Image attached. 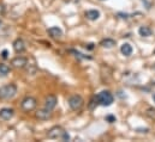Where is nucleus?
I'll return each mask as SVG.
<instances>
[{
    "instance_id": "f8f14e48",
    "label": "nucleus",
    "mask_w": 155,
    "mask_h": 142,
    "mask_svg": "<svg viewBox=\"0 0 155 142\" xmlns=\"http://www.w3.org/2000/svg\"><path fill=\"white\" fill-rule=\"evenodd\" d=\"M85 17L89 19V20H96L100 18V12L97 10H89L85 12Z\"/></svg>"
},
{
    "instance_id": "7ed1b4c3",
    "label": "nucleus",
    "mask_w": 155,
    "mask_h": 142,
    "mask_svg": "<svg viewBox=\"0 0 155 142\" xmlns=\"http://www.w3.org/2000/svg\"><path fill=\"white\" fill-rule=\"evenodd\" d=\"M17 93V86L15 84L5 85L0 88V98L1 99H10Z\"/></svg>"
},
{
    "instance_id": "39448f33",
    "label": "nucleus",
    "mask_w": 155,
    "mask_h": 142,
    "mask_svg": "<svg viewBox=\"0 0 155 142\" xmlns=\"http://www.w3.org/2000/svg\"><path fill=\"white\" fill-rule=\"evenodd\" d=\"M38 105V102L34 97H25L22 103H21V106L22 109L25 111V112H29V111H33L35 107Z\"/></svg>"
},
{
    "instance_id": "b1692460",
    "label": "nucleus",
    "mask_w": 155,
    "mask_h": 142,
    "mask_svg": "<svg viewBox=\"0 0 155 142\" xmlns=\"http://www.w3.org/2000/svg\"><path fill=\"white\" fill-rule=\"evenodd\" d=\"M89 50H91V49H94V44L93 43H90V44H88V47H87Z\"/></svg>"
},
{
    "instance_id": "ddd939ff",
    "label": "nucleus",
    "mask_w": 155,
    "mask_h": 142,
    "mask_svg": "<svg viewBox=\"0 0 155 142\" xmlns=\"http://www.w3.org/2000/svg\"><path fill=\"white\" fill-rule=\"evenodd\" d=\"M120 51H121V54H123L124 56H130V55L132 54V47H131V44L124 43V44L120 47Z\"/></svg>"
},
{
    "instance_id": "4be33fe9",
    "label": "nucleus",
    "mask_w": 155,
    "mask_h": 142,
    "mask_svg": "<svg viewBox=\"0 0 155 142\" xmlns=\"http://www.w3.org/2000/svg\"><path fill=\"white\" fill-rule=\"evenodd\" d=\"M53 1H54V0H42V2H43L46 6H47V5H51Z\"/></svg>"
},
{
    "instance_id": "dca6fc26",
    "label": "nucleus",
    "mask_w": 155,
    "mask_h": 142,
    "mask_svg": "<svg viewBox=\"0 0 155 142\" xmlns=\"http://www.w3.org/2000/svg\"><path fill=\"white\" fill-rule=\"evenodd\" d=\"M70 53H71V54H74V55H75L77 59H81V60H85V59H87V60H91V57H90V56L83 55L82 53H79V51H77V50H74V49H71V50H70Z\"/></svg>"
},
{
    "instance_id": "a211bd4d",
    "label": "nucleus",
    "mask_w": 155,
    "mask_h": 142,
    "mask_svg": "<svg viewBox=\"0 0 155 142\" xmlns=\"http://www.w3.org/2000/svg\"><path fill=\"white\" fill-rule=\"evenodd\" d=\"M107 122H110V123H113V122H116V116H113V115H107L106 116V118H105Z\"/></svg>"
},
{
    "instance_id": "6e6552de",
    "label": "nucleus",
    "mask_w": 155,
    "mask_h": 142,
    "mask_svg": "<svg viewBox=\"0 0 155 142\" xmlns=\"http://www.w3.org/2000/svg\"><path fill=\"white\" fill-rule=\"evenodd\" d=\"M57 103H58V99H57V97L51 94V96H48V97L46 98V100H45V107L52 111L54 107L57 106Z\"/></svg>"
},
{
    "instance_id": "f3484780",
    "label": "nucleus",
    "mask_w": 155,
    "mask_h": 142,
    "mask_svg": "<svg viewBox=\"0 0 155 142\" xmlns=\"http://www.w3.org/2000/svg\"><path fill=\"white\" fill-rule=\"evenodd\" d=\"M10 67L7 66V65H5V63H0V75H2V76H5V75H7L8 73H10Z\"/></svg>"
},
{
    "instance_id": "4468645a",
    "label": "nucleus",
    "mask_w": 155,
    "mask_h": 142,
    "mask_svg": "<svg viewBox=\"0 0 155 142\" xmlns=\"http://www.w3.org/2000/svg\"><path fill=\"white\" fill-rule=\"evenodd\" d=\"M138 34L142 37H149V36H152L153 31H152V29L149 26H141L138 29Z\"/></svg>"
},
{
    "instance_id": "aec40b11",
    "label": "nucleus",
    "mask_w": 155,
    "mask_h": 142,
    "mask_svg": "<svg viewBox=\"0 0 155 142\" xmlns=\"http://www.w3.org/2000/svg\"><path fill=\"white\" fill-rule=\"evenodd\" d=\"M136 131H138V133H144V134H147V133L149 131V129H148V128H144V129H142V128H137V129H136Z\"/></svg>"
},
{
    "instance_id": "a878e982",
    "label": "nucleus",
    "mask_w": 155,
    "mask_h": 142,
    "mask_svg": "<svg viewBox=\"0 0 155 142\" xmlns=\"http://www.w3.org/2000/svg\"><path fill=\"white\" fill-rule=\"evenodd\" d=\"M1 23H2V22H1V19H0V25H1Z\"/></svg>"
},
{
    "instance_id": "20e7f679",
    "label": "nucleus",
    "mask_w": 155,
    "mask_h": 142,
    "mask_svg": "<svg viewBox=\"0 0 155 142\" xmlns=\"http://www.w3.org/2000/svg\"><path fill=\"white\" fill-rule=\"evenodd\" d=\"M69 106L71 107L74 111H79L82 107L84 106V100L81 96L75 94V96H71L69 98Z\"/></svg>"
},
{
    "instance_id": "6ab92c4d",
    "label": "nucleus",
    "mask_w": 155,
    "mask_h": 142,
    "mask_svg": "<svg viewBox=\"0 0 155 142\" xmlns=\"http://www.w3.org/2000/svg\"><path fill=\"white\" fill-rule=\"evenodd\" d=\"M147 115H148L149 117H153V118H155V109H153V107H149V109L147 110Z\"/></svg>"
},
{
    "instance_id": "9d476101",
    "label": "nucleus",
    "mask_w": 155,
    "mask_h": 142,
    "mask_svg": "<svg viewBox=\"0 0 155 142\" xmlns=\"http://www.w3.org/2000/svg\"><path fill=\"white\" fill-rule=\"evenodd\" d=\"M13 49L17 54H21L25 50V43L22 38H17L15 42H13Z\"/></svg>"
},
{
    "instance_id": "0eeeda50",
    "label": "nucleus",
    "mask_w": 155,
    "mask_h": 142,
    "mask_svg": "<svg viewBox=\"0 0 155 142\" xmlns=\"http://www.w3.org/2000/svg\"><path fill=\"white\" fill-rule=\"evenodd\" d=\"M11 65L13 67H16V68H23V67H25L28 65V60L25 57H23V56H17L11 61Z\"/></svg>"
},
{
    "instance_id": "f257e3e1",
    "label": "nucleus",
    "mask_w": 155,
    "mask_h": 142,
    "mask_svg": "<svg viewBox=\"0 0 155 142\" xmlns=\"http://www.w3.org/2000/svg\"><path fill=\"white\" fill-rule=\"evenodd\" d=\"M47 136L48 139H52V140H61V141H70V135L68 131H65L59 125H55V127H52L48 133H47Z\"/></svg>"
},
{
    "instance_id": "1a4fd4ad",
    "label": "nucleus",
    "mask_w": 155,
    "mask_h": 142,
    "mask_svg": "<svg viewBox=\"0 0 155 142\" xmlns=\"http://www.w3.org/2000/svg\"><path fill=\"white\" fill-rule=\"evenodd\" d=\"M35 116H36V118H39L41 121H47V119H49L52 117V112H51V110L45 107L42 110H39Z\"/></svg>"
},
{
    "instance_id": "9b49d317",
    "label": "nucleus",
    "mask_w": 155,
    "mask_h": 142,
    "mask_svg": "<svg viewBox=\"0 0 155 142\" xmlns=\"http://www.w3.org/2000/svg\"><path fill=\"white\" fill-rule=\"evenodd\" d=\"M48 35L51 36L52 38H60L63 36V31L58 26H52V28L48 29Z\"/></svg>"
},
{
    "instance_id": "393cba45",
    "label": "nucleus",
    "mask_w": 155,
    "mask_h": 142,
    "mask_svg": "<svg viewBox=\"0 0 155 142\" xmlns=\"http://www.w3.org/2000/svg\"><path fill=\"white\" fill-rule=\"evenodd\" d=\"M153 100L155 102V93H153Z\"/></svg>"
},
{
    "instance_id": "f03ea898",
    "label": "nucleus",
    "mask_w": 155,
    "mask_h": 142,
    "mask_svg": "<svg viewBox=\"0 0 155 142\" xmlns=\"http://www.w3.org/2000/svg\"><path fill=\"white\" fill-rule=\"evenodd\" d=\"M113 100H114L113 94L110 91H101L99 94L95 96L96 104L102 105V106H110V105H112Z\"/></svg>"
},
{
    "instance_id": "5701e85b",
    "label": "nucleus",
    "mask_w": 155,
    "mask_h": 142,
    "mask_svg": "<svg viewBox=\"0 0 155 142\" xmlns=\"http://www.w3.org/2000/svg\"><path fill=\"white\" fill-rule=\"evenodd\" d=\"M5 12V5L0 4V13H4Z\"/></svg>"
},
{
    "instance_id": "423d86ee",
    "label": "nucleus",
    "mask_w": 155,
    "mask_h": 142,
    "mask_svg": "<svg viewBox=\"0 0 155 142\" xmlns=\"http://www.w3.org/2000/svg\"><path fill=\"white\" fill-rule=\"evenodd\" d=\"M15 115V110L10 107H2L0 110V118L4 121H10Z\"/></svg>"
},
{
    "instance_id": "412c9836",
    "label": "nucleus",
    "mask_w": 155,
    "mask_h": 142,
    "mask_svg": "<svg viewBox=\"0 0 155 142\" xmlns=\"http://www.w3.org/2000/svg\"><path fill=\"white\" fill-rule=\"evenodd\" d=\"M7 55H8V51H7L6 49L1 51V57H2V59H7Z\"/></svg>"
},
{
    "instance_id": "2eb2a0df",
    "label": "nucleus",
    "mask_w": 155,
    "mask_h": 142,
    "mask_svg": "<svg viewBox=\"0 0 155 142\" xmlns=\"http://www.w3.org/2000/svg\"><path fill=\"white\" fill-rule=\"evenodd\" d=\"M100 44H101V47H104V48H113V47L116 45V41L112 39V38H106V39L101 41Z\"/></svg>"
},
{
    "instance_id": "bb28decb",
    "label": "nucleus",
    "mask_w": 155,
    "mask_h": 142,
    "mask_svg": "<svg viewBox=\"0 0 155 142\" xmlns=\"http://www.w3.org/2000/svg\"><path fill=\"white\" fill-rule=\"evenodd\" d=\"M154 54H155V50H154Z\"/></svg>"
}]
</instances>
